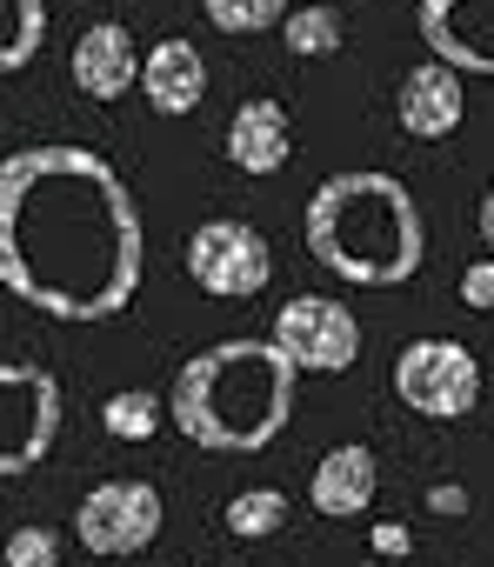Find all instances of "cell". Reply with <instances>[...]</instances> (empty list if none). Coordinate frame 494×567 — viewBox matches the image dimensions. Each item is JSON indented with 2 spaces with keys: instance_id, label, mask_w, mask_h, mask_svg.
<instances>
[{
  "instance_id": "6da1fadb",
  "label": "cell",
  "mask_w": 494,
  "mask_h": 567,
  "mask_svg": "<svg viewBox=\"0 0 494 567\" xmlns=\"http://www.w3.org/2000/svg\"><path fill=\"white\" fill-rule=\"evenodd\" d=\"M141 207L94 147L0 161V288L48 321H107L141 295Z\"/></svg>"
},
{
  "instance_id": "7a4b0ae2",
  "label": "cell",
  "mask_w": 494,
  "mask_h": 567,
  "mask_svg": "<svg viewBox=\"0 0 494 567\" xmlns=\"http://www.w3.org/2000/svg\"><path fill=\"white\" fill-rule=\"evenodd\" d=\"M301 240L328 274L354 280V288H401L428 254V220L394 174L348 167L308 194Z\"/></svg>"
},
{
  "instance_id": "3957f363",
  "label": "cell",
  "mask_w": 494,
  "mask_h": 567,
  "mask_svg": "<svg viewBox=\"0 0 494 567\" xmlns=\"http://www.w3.org/2000/svg\"><path fill=\"white\" fill-rule=\"evenodd\" d=\"M295 381L301 374L275 354V341H220L174 374L167 414L207 454H261L295 414Z\"/></svg>"
},
{
  "instance_id": "277c9868",
  "label": "cell",
  "mask_w": 494,
  "mask_h": 567,
  "mask_svg": "<svg viewBox=\"0 0 494 567\" xmlns=\"http://www.w3.org/2000/svg\"><path fill=\"white\" fill-rule=\"evenodd\" d=\"M187 280L214 301H255L275 280V247L255 220L214 214L187 234Z\"/></svg>"
},
{
  "instance_id": "5b68a950",
  "label": "cell",
  "mask_w": 494,
  "mask_h": 567,
  "mask_svg": "<svg viewBox=\"0 0 494 567\" xmlns=\"http://www.w3.org/2000/svg\"><path fill=\"white\" fill-rule=\"evenodd\" d=\"M61 441V381L34 361H0V481L41 467Z\"/></svg>"
},
{
  "instance_id": "8992f818",
  "label": "cell",
  "mask_w": 494,
  "mask_h": 567,
  "mask_svg": "<svg viewBox=\"0 0 494 567\" xmlns=\"http://www.w3.org/2000/svg\"><path fill=\"white\" fill-rule=\"evenodd\" d=\"M394 394L428 421H461L481 401V361L467 341H447V334L408 341L394 361Z\"/></svg>"
},
{
  "instance_id": "52a82bcc",
  "label": "cell",
  "mask_w": 494,
  "mask_h": 567,
  "mask_svg": "<svg viewBox=\"0 0 494 567\" xmlns=\"http://www.w3.org/2000/svg\"><path fill=\"white\" fill-rule=\"evenodd\" d=\"M268 341L295 374H348L361 361V321H354V308H341L328 295H295L275 315Z\"/></svg>"
},
{
  "instance_id": "ba28073f",
  "label": "cell",
  "mask_w": 494,
  "mask_h": 567,
  "mask_svg": "<svg viewBox=\"0 0 494 567\" xmlns=\"http://www.w3.org/2000/svg\"><path fill=\"white\" fill-rule=\"evenodd\" d=\"M161 520H167L161 487H154V481H134V474H127V481H101V487H88L81 507H74V534H81V547L101 554V560L141 554V547L161 534Z\"/></svg>"
},
{
  "instance_id": "9c48e42d",
  "label": "cell",
  "mask_w": 494,
  "mask_h": 567,
  "mask_svg": "<svg viewBox=\"0 0 494 567\" xmlns=\"http://www.w3.org/2000/svg\"><path fill=\"white\" fill-rule=\"evenodd\" d=\"M428 61L454 74H494V0H414Z\"/></svg>"
},
{
  "instance_id": "30bf717a",
  "label": "cell",
  "mask_w": 494,
  "mask_h": 567,
  "mask_svg": "<svg viewBox=\"0 0 494 567\" xmlns=\"http://www.w3.org/2000/svg\"><path fill=\"white\" fill-rule=\"evenodd\" d=\"M240 174H255V181H268V174H281L288 167V154H295V127H288V107L275 101V94H255V101H240L234 107V121H227V147H220Z\"/></svg>"
},
{
  "instance_id": "8fae6325",
  "label": "cell",
  "mask_w": 494,
  "mask_h": 567,
  "mask_svg": "<svg viewBox=\"0 0 494 567\" xmlns=\"http://www.w3.org/2000/svg\"><path fill=\"white\" fill-rule=\"evenodd\" d=\"M394 114L414 141H447L467 114V94H461V74L441 68V61H414L401 74V94H394Z\"/></svg>"
},
{
  "instance_id": "7c38bea8",
  "label": "cell",
  "mask_w": 494,
  "mask_h": 567,
  "mask_svg": "<svg viewBox=\"0 0 494 567\" xmlns=\"http://www.w3.org/2000/svg\"><path fill=\"white\" fill-rule=\"evenodd\" d=\"M374 487H381V461H374V447H361V441L328 447V454L315 461V474H308V501H315V514H328V520L368 514V507H374Z\"/></svg>"
},
{
  "instance_id": "4fadbf2b",
  "label": "cell",
  "mask_w": 494,
  "mask_h": 567,
  "mask_svg": "<svg viewBox=\"0 0 494 567\" xmlns=\"http://www.w3.org/2000/svg\"><path fill=\"white\" fill-rule=\"evenodd\" d=\"M74 87L88 101H121L141 87V54H134V34L121 21H94L81 41H74Z\"/></svg>"
},
{
  "instance_id": "5bb4252c",
  "label": "cell",
  "mask_w": 494,
  "mask_h": 567,
  "mask_svg": "<svg viewBox=\"0 0 494 567\" xmlns=\"http://www.w3.org/2000/svg\"><path fill=\"white\" fill-rule=\"evenodd\" d=\"M141 94H147V107L167 114V121L194 114L200 94H207V61H200V48L181 41V34L154 41V48L141 54Z\"/></svg>"
},
{
  "instance_id": "9a60e30c",
  "label": "cell",
  "mask_w": 494,
  "mask_h": 567,
  "mask_svg": "<svg viewBox=\"0 0 494 567\" xmlns=\"http://www.w3.org/2000/svg\"><path fill=\"white\" fill-rule=\"evenodd\" d=\"M48 41V0H0V74H21Z\"/></svg>"
},
{
  "instance_id": "2e32d148",
  "label": "cell",
  "mask_w": 494,
  "mask_h": 567,
  "mask_svg": "<svg viewBox=\"0 0 494 567\" xmlns=\"http://www.w3.org/2000/svg\"><path fill=\"white\" fill-rule=\"evenodd\" d=\"M220 527H227L234 540H268V534L288 527V494H281V487H240V494L220 507Z\"/></svg>"
},
{
  "instance_id": "e0dca14e",
  "label": "cell",
  "mask_w": 494,
  "mask_h": 567,
  "mask_svg": "<svg viewBox=\"0 0 494 567\" xmlns=\"http://www.w3.org/2000/svg\"><path fill=\"white\" fill-rule=\"evenodd\" d=\"M161 421H167V401H161L154 388H121V394L101 401V427H107L114 441H154Z\"/></svg>"
},
{
  "instance_id": "ac0fdd59",
  "label": "cell",
  "mask_w": 494,
  "mask_h": 567,
  "mask_svg": "<svg viewBox=\"0 0 494 567\" xmlns=\"http://www.w3.org/2000/svg\"><path fill=\"white\" fill-rule=\"evenodd\" d=\"M281 41H288V54L321 61V54H335V48H341V14L328 8V0H321V8H288Z\"/></svg>"
},
{
  "instance_id": "d6986e66",
  "label": "cell",
  "mask_w": 494,
  "mask_h": 567,
  "mask_svg": "<svg viewBox=\"0 0 494 567\" xmlns=\"http://www.w3.org/2000/svg\"><path fill=\"white\" fill-rule=\"evenodd\" d=\"M200 8L220 34H268L275 21H288L295 0H200Z\"/></svg>"
},
{
  "instance_id": "ffe728a7",
  "label": "cell",
  "mask_w": 494,
  "mask_h": 567,
  "mask_svg": "<svg viewBox=\"0 0 494 567\" xmlns=\"http://www.w3.org/2000/svg\"><path fill=\"white\" fill-rule=\"evenodd\" d=\"M0 560H8V567H54V560H61V540L28 520V527L8 534V554H0Z\"/></svg>"
},
{
  "instance_id": "44dd1931",
  "label": "cell",
  "mask_w": 494,
  "mask_h": 567,
  "mask_svg": "<svg viewBox=\"0 0 494 567\" xmlns=\"http://www.w3.org/2000/svg\"><path fill=\"white\" fill-rule=\"evenodd\" d=\"M461 308H474V315H494V260H487V254L461 267Z\"/></svg>"
},
{
  "instance_id": "7402d4cb",
  "label": "cell",
  "mask_w": 494,
  "mask_h": 567,
  "mask_svg": "<svg viewBox=\"0 0 494 567\" xmlns=\"http://www.w3.org/2000/svg\"><path fill=\"white\" fill-rule=\"evenodd\" d=\"M368 547H374L381 560H408V554H414V527H408V520H374V527H368Z\"/></svg>"
},
{
  "instance_id": "603a6c76",
  "label": "cell",
  "mask_w": 494,
  "mask_h": 567,
  "mask_svg": "<svg viewBox=\"0 0 494 567\" xmlns=\"http://www.w3.org/2000/svg\"><path fill=\"white\" fill-rule=\"evenodd\" d=\"M428 514L461 520V514H467V487H461V481H434V487H428Z\"/></svg>"
},
{
  "instance_id": "cb8c5ba5",
  "label": "cell",
  "mask_w": 494,
  "mask_h": 567,
  "mask_svg": "<svg viewBox=\"0 0 494 567\" xmlns=\"http://www.w3.org/2000/svg\"><path fill=\"white\" fill-rule=\"evenodd\" d=\"M481 240H487V260H494V187L481 194Z\"/></svg>"
},
{
  "instance_id": "d4e9b609",
  "label": "cell",
  "mask_w": 494,
  "mask_h": 567,
  "mask_svg": "<svg viewBox=\"0 0 494 567\" xmlns=\"http://www.w3.org/2000/svg\"><path fill=\"white\" fill-rule=\"evenodd\" d=\"M0 567H8V560H0Z\"/></svg>"
}]
</instances>
